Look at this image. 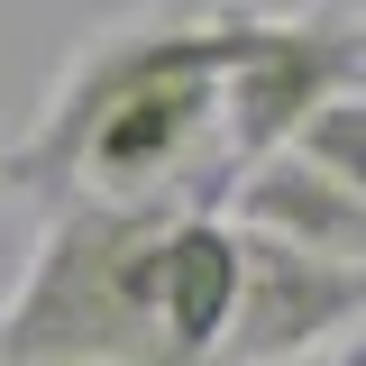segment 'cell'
I'll use <instances>...</instances> for the list:
<instances>
[{
  "instance_id": "6da1fadb",
  "label": "cell",
  "mask_w": 366,
  "mask_h": 366,
  "mask_svg": "<svg viewBox=\"0 0 366 366\" xmlns=\"http://www.w3.org/2000/svg\"><path fill=\"white\" fill-rule=\"evenodd\" d=\"M238 28L247 9L101 28L64 64L46 119L9 147L0 183H28L37 202H174L183 165L220 137V74Z\"/></svg>"
},
{
  "instance_id": "7a4b0ae2",
  "label": "cell",
  "mask_w": 366,
  "mask_h": 366,
  "mask_svg": "<svg viewBox=\"0 0 366 366\" xmlns=\"http://www.w3.org/2000/svg\"><path fill=\"white\" fill-rule=\"evenodd\" d=\"M183 202H55L0 312V366H183L156 320V238Z\"/></svg>"
},
{
  "instance_id": "3957f363",
  "label": "cell",
  "mask_w": 366,
  "mask_h": 366,
  "mask_svg": "<svg viewBox=\"0 0 366 366\" xmlns=\"http://www.w3.org/2000/svg\"><path fill=\"white\" fill-rule=\"evenodd\" d=\"M366 83V37L357 19L339 9H302V19H257L238 28V55L220 74V137L229 165H257L274 147H293V129L312 119L320 101Z\"/></svg>"
},
{
  "instance_id": "277c9868",
  "label": "cell",
  "mask_w": 366,
  "mask_h": 366,
  "mask_svg": "<svg viewBox=\"0 0 366 366\" xmlns=\"http://www.w3.org/2000/svg\"><path fill=\"white\" fill-rule=\"evenodd\" d=\"M357 320H366V266L238 229V312H229L220 366H312Z\"/></svg>"
},
{
  "instance_id": "5b68a950",
  "label": "cell",
  "mask_w": 366,
  "mask_h": 366,
  "mask_svg": "<svg viewBox=\"0 0 366 366\" xmlns=\"http://www.w3.org/2000/svg\"><path fill=\"white\" fill-rule=\"evenodd\" d=\"M229 312H238V229L220 211H192L183 202L165 238H156V320L174 339L183 366H220Z\"/></svg>"
},
{
  "instance_id": "8992f818",
  "label": "cell",
  "mask_w": 366,
  "mask_h": 366,
  "mask_svg": "<svg viewBox=\"0 0 366 366\" xmlns=\"http://www.w3.org/2000/svg\"><path fill=\"white\" fill-rule=\"evenodd\" d=\"M229 211H238L229 229L293 238V247H312V257H348V266H366V192L330 183L320 165H302L293 147H274V156H257V165H238Z\"/></svg>"
},
{
  "instance_id": "52a82bcc",
  "label": "cell",
  "mask_w": 366,
  "mask_h": 366,
  "mask_svg": "<svg viewBox=\"0 0 366 366\" xmlns=\"http://www.w3.org/2000/svg\"><path fill=\"white\" fill-rule=\"evenodd\" d=\"M293 156H302V165H320L330 183L366 192V83L339 92V101H320L312 119L293 129Z\"/></svg>"
},
{
  "instance_id": "ba28073f",
  "label": "cell",
  "mask_w": 366,
  "mask_h": 366,
  "mask_svg": "<svg viewBox=\"0 0 366 366\" xmlns=\"http://www.w3.org/2000/svg\"><path fill=\"white\" fill-rule=\"evenodd\" d=\"M312 366H366V339H357V348H339V357H312Z\"/></svg>"
},
{
  "instance_id": "9c48e42d",
  "label": "cell",
  "mask_w": 366,
  "mask_h": 366,
  "mask_svg": "<svg viewBox=\"0 0 366 366\" xmlns=\"http://www.w3.org/2000/svg\"><path fill=\"white\" fill-rule=\"evenodd\" d=\"M357 37H366V19H357Z\"/></svg>"
}]
</instances>
